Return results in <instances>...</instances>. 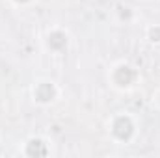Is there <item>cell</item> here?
Segmentation results:
<instances>
[{
    "label": "cell",
    "instance_id": "1",
    "mask_svg": "<svg viewBox=\"0 0 160 158\" xmlns=\"http://www.w3.org/2000/svg\"><path fill=\"white\" fill-rule=\"evenodd\" d=\"M138 121L130 112H116L106 119V134L116 145H130L138 138Z\"/></svg>",
    "mask_w": 160,
    "mask_h": 158
},
{
    "label": "cell",
    "instance_id": "2",
    "mask_svg": "<svg viewBox=\"0 0 160 158\" xmlns=\"http://www.w3.org/2000/svg\"><path fill=\"white\" fill-rule=\"evenodd\" d=\"M106 82L112 89H116L119 93H130L142 82V73L132 62L119 60L110 65V69L106 73Z\"/></svg>",
    "mask_w": 160,
    "mask_h": 158
},
{
    "label": "cell",
    "instance_id": "3",
    "mask_svg": "<svg viewBox=\"0 0 160 158\" xmlns=\"http://www.w3.org/2000/svg\"><path fill=\"white\" fill-rule=\"evenodd\" d=\"M30 99L39 108H50L62 99V87L52 78H38L30 86Z\"/></svg>",
    "mask_w": 160,
    "mask_h": 158
},
{
    "label": "cell",
    "instance_id": "4",
    "mask_svg": "<svg viewBox=\"0 0 160 158\" xmlns=\"http://www.w3.org/2000/svg\"><path fill=\"white\" fill-rule=\"evenodd\" d=\"M43 48L48 52V54H54V56H62V54H67L69 48H71V34L67 28L63 26H50L45 34H43Z\"/></svg>",
    "mask_w": 160,
    "mask_h": 158
},
{
    "label": "cell",
    "instance_id": "5",
    "mask_svg": "<svg viewBox=\"0 0 160 158\" xmlns=\"http://www.w3.org/2000/svg\"><path fill=\"white\" fill-rule=\"evenodd\" d=\"M52 155V141L45 136H28L21 145V156L24 158H48Z\"/></svg>",
    "mask_w": 160,
    "mask_h": 158
},
{
    "label": "cell",
    "instance_id": "6",
    "mask_svg": "<svg viewBox=\"0 0 160 158\" xmlns=\"http://www.w3.org/2000/svg\"><path fill=\"white\" fill-rule=\"evenodd\" d=\"M143 37L149 45L160 47V24H147L143 30Z\"/></svg>",
    "mask_w": 160,
    "mask_h": 158
},
{
    "label": "cell",
    "instance_id": "7",
    "mask_svg": "<svg viewBox=\"0 0 160 158\" xmlns=\"http://www.w3.org/2000/svg\"><path fill=\"white\" fill-rule=\"evenodd\" d=\"M8 2H9L13 7H21V9H22V7H30V6H34L38 0H8Z\"/></svg>",
    "mask_w": 160,
    "mask_h": 158
},
{
    "label": "cell",
    "instance_id": "8",
    "mask_svg": "<svg viewBox=\"0 0 160 158\" xmlns=\"http://www.w3.org/2000/svg\"><path fill=\"white\" fill-rule=\"evenodd\" d=\"M151 102H153V106L160 110V87H157L155 91H153V95H151Z\"/></svg>",
    "mask_w": 160,
    "mask_h": 158
}]
</instances>
